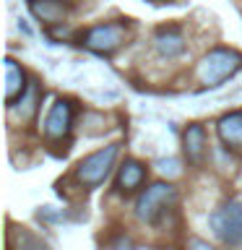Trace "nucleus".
Here are the masks:
<instances>
[{"mask_svg":"<svg viewBox=\"0 0 242 250\" xmlns=\"http://www.w3.org/2000/svg\"><path fill=\"white\" fill-rule=\"evenodd\" d=\"M242 68V55L237 50H229V47H214L211 52H206L195 68L198 73V81L203 86H222L224 81L237 73Z\"/></svg>","mask_w":242,"mask_h":250,"instance_id":"nucleus-1","label":"nucleus"},{"mask_svg":"<svg viewBox=\"0 0 242 250\" xmlns=\"http://www.w3.org/2000/svg\"><path fill=\"white\" fill-rule=\"evenodd\" d=\"M117 154H120V144H109V146H101L97 151H91L89 156H83L76 164V180L83 188H99L109 177V172H112Z\"/></svg>","mask_w":242,"mask_h":250,"instance_id":"nucleus-2","label":"nucleus"},{"mask_svg":"<svg viewBox=\"0 0 242 250\" xmlns=\"http://www.w3.org/2000/svg\"><path fill=\"white\" fill-rule=\"evenodd\" d=\"M177 203V188L172 183H154L148 185L136 201V216L146 224H154L156 219Z\"/></svg>","mask_w":242,"mask_h":250,"instance_id":"nucleus-3","label":"nucleus"},{"mask_svg":"<svg viewBox=\"0 0 242 250\" xmlns=\"http://www.w3.org/2000/svg\"><path fill=\"white\" fill-rule=\"evenodd\" d=\"M125 39H128V26L122 21H107L86 29L81 34V44L97 55H112L125 44Z\"/></svg>","mask_w":242,"mask_h":250,"instance_id":"nucleus-4","label":"nucleus"},{"mask_svg":"<svg viewBox=\"0 0 242 250\" xmlns=\"http://www.w3.org/2000/svg\"><path fill=\"white\" fill-rule=\"evenodd\" d=\"M211 232L216 234L224 245H240L242 242V203L226 201L214 214L208 216Z\"/></svg>","mask_w":242,"mask_h":250,"instance_id":"nucleus-5","label":"nucleus"},{"mask_svg":"<svg viewBox=\"0 0 242 250\" xmlns=\"http://www.w3.org/2000/svg\"><path fill=\"white\" fill-rule=\"evenodd\" d=\"M73 128V104L68 99H58L47 112L44 120V136L50 141H62Z\"/></svg>","mask_w":242,"mask_h":250,"instance_id":"nucleus-6","label":"nucleus"},{"mask_svg":"<svg viewBox=\"0 0 242 250\" xmlns=\"http://www.w3.org/2000/svg\"><path fill=\"white\" fill-rule=\"evenodd\" d=\"M154 50L161 55V58H177V55L185 52V34L180 26H161L154 34Z\"/></svg>","mask_w":242,"mask_h":250,"instance_id":"nucleus-7","label":"nucleus"},{"mask_svg":"<svg viewBox=\"0 0 242 250\" xmlns=\"http://www.w3.org/2000/svg\"><path fill=\"white\" fill-rule=\"evenodd\" d=\"M182 148H185V156L190 164H203L206 159V128L201 123H193L187 125L185 133H182Z\"/></svg>","mask_w":242,"mask_h":250,"instance_id":"nucleus-8","label":"nucleus"},{"mask_svg":"<svg viewBox=\"0 0 242 250\" xmlns=\"http://www.w3.org/2000/svg\"><path fill=\"white\" fill-rule=\"evenodd\" d=\"M216 133L219 138H222V144L226 148H234V151H240L242 148V112H229L224 115L222 120L216 123Z\"/></svg>","mask_w":242,"mask_h":250,"instance_id":"nucleus-9","label":"nucleus"},{"mask_svg":"<svg viewBox=\"0 0 242 250\" xmlns=\"http://www.w3.org/2000/svg\"><path fill=\"white\" fill-rule=\"evenodd\" d=\"M29 11L34 13V19L42 23H62L68 16V3L65 0H29Z\"/></svg>","mask_w":242,"mask_h":250,"instance_id":"nucleus-10","label":"nucleus"},{"mask_svg":"<svg viewBox=\"0 0 242 250\" xmlns=\"http://www.w3.org/2000/svg\"><path fill=\"white\" fill-rule=\"evenodd\" d=\"M146 180V167L136 159H125L120 164V172H117V190L122 193H133L143 185Z\"/></svg>","mask_w":242,"mask_h":250,"instance_id":"nucleus-11","label":"nucleus"},{"mask_svg":"<svg viewBox=\"0 0 242 250\" xmlns=\"http://www.w3.org/2000/svg\"><path fill=\"white\" fill-rule=\"evenodd\" d=\"M26 86H29V78L23 73V68L16 60L8 58L5 60V102L8 104H13V102L26 91Z\"/></svg>","mask_w":242,"mask_h":250,"instance_id":"nucleus-12","label":"nucleus"},{"mask_svg":"<svg viewBox=\"0 0 242 250\" xmlns=\"http://www.w3.org/2000/svg\"><path fill=\"white\" fill-rule=\"evenodd\" d=\"M39 94H42V91H39L37 81H29L26 91H23L21 97L16 99L13 104H8V107H11V112H13L16 117H19V120L26 123V120H31V117H34L37 107H39V104H37V102H39Z\"/></svg>","mask_w":242,"mask_h":250,"instance_id":"nucleus-13","label":"nucleus"},{"mask_svg":"<svg viewBox=\"0 0 242 250\" xmlns=\"http://www.w3.org/2000/svg\"><path fill=\"white\" fill-rule=\"evenodd\" d=\"M11 245H13V250H50L42 237H37L34 232L23 229V227L11 232Z\"/></svg>","mask_w":242,"mask_h":250,"instance_id":"nucleus-14","label":"nucleus"},{"mask_svg":"<svg viewBox=\"0 0 242 250\" xmlns=\"http://www.w3.org/2000/svg\"><path fill=\"white\" fill-rule=\"evenodd\" d=\"M156 167H159L161 172H164V175H167V172H169V175H177V162L175 159H161V162H156Z\"/></svg>","mask_w":242,"mask_h":250,"instance_id":"nucleus-15","label":"nucleus"},{"mask_svg":"<svg viewBox=\"0 0 242 250\" xmlns=\"http://www.w3.org/2000/svg\"><path fill=\"white\" fill-rule=\"evenodd\" d=\"M185 250H216L214 245H208L206 240H198V237H193L190 242H187V248Z\"/></svg>","mask_w":242,"mask_h":250,"instance_id":"nucleus-16","label":"nucleus"}]
</instances>
